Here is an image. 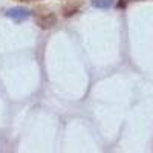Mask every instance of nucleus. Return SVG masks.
Wrapping results in <instances>:
<instances>
[{
    "label": "nucleus",
    "instance_id": "1",
    "mask_svg": "<svg viewBox=\"0 0 153 153\" xmlns=\"http://www.w3.org/2000/svg\"><path fill=\"white\" fill-rule=\"evenodd\" d=\"M35 20H37V25L42 29H49V28L55 26L57 16L54 14V12H51V11H43V12H37Z\"/></svg>",
    "mask_w": 153,
    "mask_h": 153
},
{
    "label": "nucleus",
    "instance_id": "2",
    "mask_svg": "<svg viewBox=\"0 0 153 153\" xmlns=\"http://www.w3.org/2000/svg\"><path fill=\"white\" fill-rule=\"evenodd\" d=\"M5 16L8 19H11L12 22L16 23H22V22H26L29 17H31V11L26 9V8H22V6H17V8H11L5 12Z\"/></svg>",
    "mask_w": 153,
    "mask_h": 153
},
{
    "label": "nucleus",
    "instance_id": "3",
    "mask_svg": "<svg viewBox=\"0 0 153 153\" xmlns=\"http://www.w3.org/2000/svg\"><path fill=\"white\" fill-rule=\"evenodd\" d=\"M91 3L94 8H98V9H109L115 3V0H91Z\"/></svg>",
    "mask_w": 153,
    "mask_h": 153
},
{
    "label": "nucleus",
    "instance_id": "4",
    "mask_svg": "<svg viewBox=\"0 0 153 153\" xmlns=\"http://www.w3.org/2000/svg\"><path fill=\"white\" fill-rule=\"evenodd\" d=\"M76 12V6H66L65 9H63V16L65 17H71V16H74Z\"/></svg>",
    "mask_w": 153,
    "mask_h": 153
},
{
    "label": "nucleus",
    "instance_id": "5",
    "mask_svg": "<svg viewBox=\"0 0 153 153\" xmlns=\"http://www.w3.org/2000/svg\"><path fill=\"white\" fill-rule=\"evenodd\" d=\"M20 2H32V0H20Z\"/></svg>",
    "mask_w": 153,
    "mask_h": 153
}]
</instances>
